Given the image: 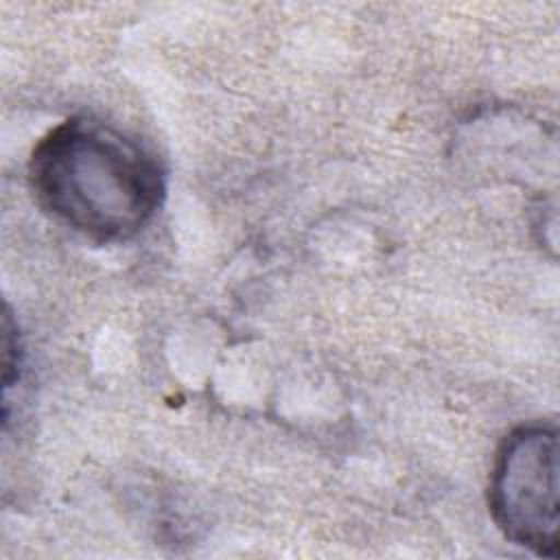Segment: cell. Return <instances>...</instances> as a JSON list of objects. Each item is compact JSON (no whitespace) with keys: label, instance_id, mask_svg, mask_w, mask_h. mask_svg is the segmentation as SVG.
Listing matches in <instances>:
<instances>
[{"label":"cell","instance_id":"7a4b0ae2","mask_svg":"<svg viewBox=\"0 0 560 560\" xmlns=\"http://www.w3.org/2000/svg\"><path fill=\"white\" fill-rule=\"evenodd\" d=\"M558 455L556 424H521L497 448L488 483L497 529L512 545L549 560L560 553Z\"/></svg>","mask_w":560,"mask_h":560},{"label":"cell","instance_id":"6da1fadb","mask_svg":"<svg viewBox=\"0 0 560 560\" xmlns=\"http://www.w3.org/2000/svg\"><path fill=\"white\" fill-rule=\"evenodd\" d=\"M28 184L57 223L98 245L138 236L166 195L160 158L136 136L77 114L48 129L31 151Z\"/></svg>","mask_w":560,"mask_h":560}]
</instances>
